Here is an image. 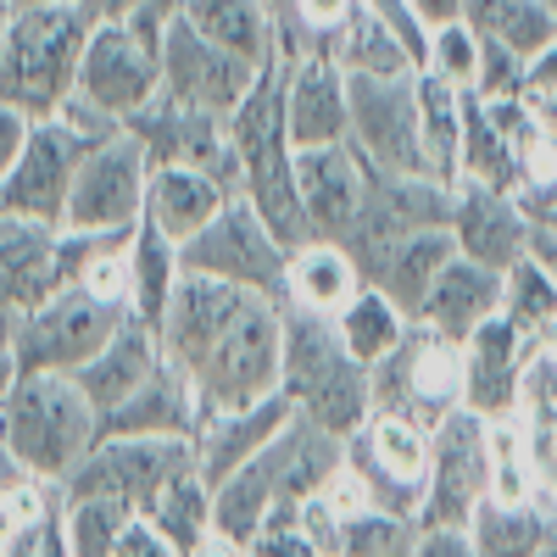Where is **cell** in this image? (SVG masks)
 Masks as SVG:
<instances>
[{
  "instance_id": "obj_15",
  "label": "cell",
  "mask_w": 557,
  "mask_h": 557,
  "mask_svg": "<svg viewBox=\"0 0 557 557\" xmlns=\"http://www.w3.org/2000/svg\"><path fill=\"white\" fill-rule=\"evenodd\" d=\"M146 190H151V157L128 128H117L112 139H101V146L84 157L62 228H78V235H117V228H134L146 218Z\"/></svg>"
},
{
  "instance_id": "obj_29",
  "label": "cell",
  "mask_w": 557,
  "mask_h": 557,
  "mask_svg": "<svg viewBox=\"0 0 557 557\" xmlns=\"http://www.w3.org/2000/svg\"><path fill=\"white\" fill-rule=\"evenodd\" d=\"M178 17L196 23L212 45H223V51L246 57L251 67H273L285 57L278 51V23H273L268 0H184Z\"/></svg>"
},
{
  "instance_id": "obj_39",
  "label": "cell",
  "mask_w": 557,
  "mask_h": 557,
  "mask_svg": "<svg viewBox=\"0 0 557 557\" xmlns=\"http://www.w3.org/2000/svg\"><path fill=\"white\" fill-rule=\"evenodd\" d=\"M273 23H278V51L285 57H323L341 34V23L351 17L357 0H268Z\"/></svg>"
},
{
  "instance_id": "obj_50",
  "label": "cell",
  "mask_w": 557,
  "mask_h": 557,
  "mask_svg": "<svg viewBox=\"0 0 557 557\" xmlns=\"http://www.w3.org/2000/svg\"><path fill=\"white\" fill-rule=\"evenodd\" d=\"M418 12H424V23L435 28V23H451V17H462L469 12V0H412Z\"/></svg>"
},
{
  "instance_id": "obj_9",
  "label": "cell",
  "mask_w": 557,
  "mask_h": 557,
  "mask_svg": "<svg viewBox=\"0 0 557 557\" xmlns=\"http://www.w3.org/2000/svg\"><path fill=\"white\" fill-rule=\"evenodd\" d=\"M451 196L446 184L435 178H418V173H380L368 178V201L351 223V235H346V251L357 257L362 278L374 285L380 268L412 240V235H424V228H441L451 223Z\"/></svg>"
},
{
  "instance_id": "obj_35",
  "label": "cell",
  "mask_w": 557,
  "mask_h": 557,
  "mask_svg": "<svg viewBox=\"0 0 557 557\" xmlns=\"http://www.w3.org/2000/svg\"><path fill=\"white\" fill-rule=\"evenodd\" d=\"M462 17H469L491 45H502V51H513L524 62L557 39V17L546 12V0H469Z\"/></svg>"
},
{
  "instance_id": "obj_33",
  "label": "cell",
  "mask_w": 557,
  "mask_h": 557,
  "mask_svg": "<svg viewBox=\"0 0 557 557\" xmlns=\"http://www.w3.org/2000/svg\"><path fill=\"white\" fill-rule=\"evenodd\" d=\"M335 335H341V346H346L362 368H374V362H385V357L401 346L407 318H401V307H396L380 285H362V290L335 312Z\"/></svg>"
},
{
  "instance_id": "obj_32",
  "label": "cell",
  "mask_w": 557,
  "mask_h": 557,
  "mask_svg": "<svg viewBox=\"0 0 557 557\" xmlns=\"http://www.w3.org/2000/svg\"><path fill=\"white\" fill-rule=\"evenodd\" d=\"M457 257V235H451V223H441V228H424V235H412L385 268H380V278L374 285L401 307V318L412 323L418 312H424V301H430V290H435V278L446 273V262Z\"/></svg>"
},
{
  "instance_id": "obj_46",
  "label": "cell",
  "mask_w": 557,
  "mask_h": 557,
  "mask_svg": "<svg viewBox=\"0 0 557 557\" xmlns=\"http://www.w3.org/2000/svg\"><path fill=\"white\" fill-rule=\"evenodd\" d=\"M524 101H530V107L557 101V39L546 45V51L530 57V67H524Z\"/></svg>"
},
{
  "instance_id": "obj_22",
  "label": "cell",
  "mask_w": 557,
  "mask_h": 557,
  "mask_svg": "<svg viewBox=\"0 0 557 557\" xmlns=\"http://www.w3.org/2000/svg\"><path fill=\"white\" fill-rule=\"evenodd\" d=\"M290 424H296V401L285 391H273V396H262L251 407L207 412L201 430H196V462H201L207 485H223L235 469H246V462L257 451H268Z\"/></svg>"
},
{
  "instance_id": "obj_53",
  "label": "cell",
  "mask_w": 557,
  "mask_h": 557,
  "mask_svg": "<svg viewBox=\"0 0 557 557\" xmlns=\"http://www.w3.org/2000/svg\"><path fill=\"white\" fill-rule=\"evenodd\" d=\"M39 557H73V552H67V535H62V507H57L51 530H45V546H39Z\"/></svg>"
},
{
  "instance_id": "obj_47",
  "label": "cell",
  "mask_w": 557,
  "mask_h": 557,
  "mask_svg": "<svg viewBox=\"0 0 557 557\" xmlns=\"http://www.w3.org/2000/svg\"><path fill=\"white\" fill-rule=\"evenodd\" d=\"M28 128H34V117H28V112H17V107L0 101V178H7V173H12V162L23 157Z\"/></svg>"
},
{
  "instance_id": "obj_41",
  "label": "cell",
  "mask_w": 557,
  "mask_h": 557,
  "mask_svg": "<svg viewBox=\"0 0 557 557\" xmlns=\"http://www.w3.org/2000/svg\"><path fill=\"white\" fill-rule=\"evenodd\" d=\"M412 541H418L412 519L385 513V507H362V513L341 519L335 557H396V552H412Z\"/></svg>"
},
{
  "instance_id": "obj_25",
  "label": "cell",
  "mask_w": 557,
  "mask_h": 557,
  "mask_svg": "<svg viewBox=\"0 0 557 557\" xmlns=\"http://www.w3.org/2000/svg\"><path fill=\"white\" fill-rule=\"evenodd\" d=\"M201 418H207V407H201L196 385L184 380L173 362H162L123 407L101 412V435H173V441H196Z\"/></svg>"
},
{
  "instance_id": "obj_18",
  "label": "cell",
  "mask_w": 557,
  "mask_h": 557,
  "mask_svg": "<svg viewBox=\"0 0 557 557\" xmlns=\"http://www.w3.org/2000/svg\"><path fill=\"white\" fill-rule=\"evenodd\" d=\"M535 357V335L519 330L507 312L485 318L480 330L462 341V368H469V407L480 418H519L524 407V368Z\"/></svg>"
},
{
  "instance_id": "obj_40",
  "label": "cell",
  "mask_w": 557,
  "mask_h": 557,
  "mask_svg": "<svg viewBox=\"0 0 557 557\" xmlns=\"http://www.w3.org/2000/svg\"><path fill=\"white\" fill-rule=\"evenodd\" d=\"M513 196L530 212L557 207V134L541 123V112H530L513 134Z\"/></svg>"
},
{
  "instance_id": "obj_1",
  "label": "cell",
  "mask_w": 557,
  "mask_h": 557,
  "mask_svg": "<svg viewBox=\"0 0 557 557\" xmlns=\"http://www.w3.org/2000/svg\"><path fill=\"white\" fill-rule=\"evenodd\" d=\"M157 330L168 362L196 385L207 412L251 407L285 380V301L278 296L184 273Z\"/></svg>"
},
{
  "instance_id": "obj_54",
  "label": "cell",
  "mask_w": 557,
  "mask_h": 557,
  "mask_svg": "<svg viewBox=\"0 0 557 557\" xmlns=\"http://www.w3.org/2000/svg\"><path fill=\"white\" fill-rule=\"evenodd\" d=\"M12 341H17V312L0 301V351H12Z\"/></svg>"
},
{
  "instance_id": "obj_23",
  "label": "cell",
  "mask_w": 557,
  "mask_h": 557,
  "mask_svg": "<svg viewBox=\"0 0 557 557\" xmlns=\"http://www.w3.org/2000/svg\"><path fill=\"white\" fill-rule=\"evenodd\" d=\"M57 290H67L62 228L39 223V218L0 212V301L23 318L39 301H51Z\"/></svg>"
},
{
  "instance_id": "obj_38",
  "label": "cell",
  "mask_w": 557,
  "mask_h": 557,
  "mask_svg": "<svg viewBox=\"0 0 557 557\" xmlns=\"http://www.w3.org/2000/svg\"><path fill=\"white\" fill-rule=\"evenodd\" d=\"M184 557H190L207 535H212V485H207V474H201V462L196 469H184L162 496H157V507L146 513Z\"/></svg>"
},
{
  "instance_id": "obj_36",
  "label": "cell",
  "mask_w": 557,
  "mask_h": 557,
  "mask_svg": "<svg viewBox=\"0 0 557 557\" xmlns=\"http://www.w3.org/2000/svg\"><path fill=\"white\" fill-rule=\"evenodd\" d=\"M330 62L341 73H418L401 51V39L380 23V12L368 7V0H357L351 17L341 23V34L330 45Z\"/></svg>"
},
{
  "instance_id": "obj_24",
  "label": "cell",
  "mask_w": 557,
  "mask_h": 557,
  "mask_svg": "<svg viewBox=\"0 0 557 557\" xmlns=\"http://www.w3.org/2000/svg\"><path fill=\"white\" fill-rule=\"evenodd\" d=\"M162 362H168V351H162V330H157L151 318L128 312V323H123V330L78 368L73 380L84 385V396L96 401L101 412H112V407H123L139 385H146Z\"/></svg>"
},
{
  "instance_id": "obj_16",
  "label": "cell",
  "mask_w": 557,
  "mask_h": 557,
  "mask_svg": "<svg viewBox=\"0 0 557 557\" xmlns=\"http://www.w3.org/2000/svg\"><path fill=\"white\" fill-rule=\"evenodd\" d=\"M89 151H96V139H84L73 123L34 117L23 157L12 162L7 178H0V212L39 218V223L62 228L67 223V201H73V178H78Z\"/></svg>"
},
{
  "instance_id": "obj_6",
  "label": "cell",
  "mask_w": 557,
  "mask_h": 557,
  "mask_svg": "<svg viewBox=\"0 0 557 557\" xmlns=\"http://www.w3.org/2000/svg\"><path fill=\"white\" fill-rule=\"evenodd\" d=\"M162 7H139L128 17H101L96 34L84 45V67H78V96L128 123L139 107L157 101L162 89V34H168Z\"/></svg>"
},
{
  "instance_id": "obj_28",
  "label": "cell",
  "mask_w": 557,
  "mask_h": 557,
  "mask_svg": "<svg viewBox=\"0 0 557 557\" xmlns=\"http://www.w3.org/2000/svg\"><path fill=\"white\" fill-rule=\"evenodd\" d=\"M362 285L368 278L341 240H307L290 251V268H285V307L335 318Z\"/></svg>"
},
{
  "instance_id": "obj_20",
  "label": "cell",
  "mask_w": 557,
  "mask_h": 557,
  "mask_svg": "<svg viewBox=\"0 0 557 557\" xmlns=\"http://www.w3.org/2000/svg\"><path fill=\"white\" fill-rule=\"evenodd\" d=\"M451 235L457 251L474 257L496 273L530 257V207L513 190H491V184H457L451 196Z\"/></svg>"
},
{
  "instance_id": "obj_30",
  "label": "cell",
  "mask_w": 557,
  "mask_h": 557,
  "mask_svg": "<svg viewBox=\"0 0 557 557\" xmlns=\"http://www.w3.org/2000/svg\"><path fill=\"white\" fill-rule=\"evenodd\" d=\"M462 96L469 89L446 84L441 73H418V128H424V162L430 178L457 190L462 184Z\"/></svg>"
},
{
  "instance_id": "obj_59",
  "label": "cell",
  "mask_w": 557,
  "mask_h": 557,
  "mask_svg": "<svg viewBox=\"0 0 557 557\" xmlns=\"http://www.w3.org/2000/svg\"><path fill=\"white\" fill-rule=\"evenodd\" d=\"M546 12H552V17H557V0H546Z\"/></svg>"
},
{
  "instance_id": "obj_42",
  "label": "cell",
  "mask_w": 557,
  "mask_h": 557,
  "mask_svg": "<svg viewBox=\"0 0 557 557\" xmlns=\"http://www.w3.org/2000/svg\"><path fill=\"white\" fill-rule=\"evenodd\" d=\"M430 73H441L446 84H457V89H474L480 84V67H485V39H480V28L469 23V17H451V23H435V34H430V62H424ZM418 67V73H424Z\"/></svg>"
},
{
  "instance_id": "obj_8",
  "label": "cell",
  "mask_w": 557,
  "mask_h": 557,
  "mask_svg": "<svg viewBox=\"0 0 557 557\" xmlns=\"http://www.w3.org/2000/svg\"><path fill=\"white\" fill-rule=\"evenodd\" d=\"M128 312H134L128 301L96 296L84 285L57 290L51 301H39L34 312L17 318V341H12L17 374H78L128 323Z\"/></svg>"
},
{
  "instance_id": "obj_4",
  "label": "cell",
  "mask_w": 557,
  "mask_h": 557,
  "mask_svg": "<svg viewBox=\"0 0 557 557\" xmlns=\"http://www.w3.org/2000/svg\"><path fill=\"white\" fill-rule=\"evenodd\" d=\"M228 146H235V157H240L246 201L262 212V223L290 251L307 246L312 223H307V207H301L296 146H290V128H285V57H278L273 67H262V78L251 84L240 112L228 117Z\"/></svg>"
},
{
  "instance_id": "obj_60",
  "label": "cell",
  "mask_w": 557,
  "mask_h": 557,
  "mask_svg": "<svg viewBox=\"0 0 557 557\" xmlns=\"http://www.w3.org/2000/svg\"><path fill=\"white\" fill-rule=\"evenodd\" d=\"M396 557H412V552H396Z\"/></svg>"
},
{
  "instance_id": "obj_45",
  "label": "cell",
  "mask_w": 557,
  "mask_h": 557,
  "mask_svg": "<svg viewBox=\"0 0 557 557\" xmlns=\"http://www.w3.org/2000/svg\"><path fill=\"white\" fill-rule=\"evenodd\" d=\"M112 557H184L151 519H134L128 530H123V541H117V552Z\"/></svg>"
},
{
  "instance_id": "obj_56",
  "label": "cell",
  "mask_w": 557,
  "mask_h": 557,
  "mask_svg": "<svg viewBox=\"0 0 557 557\" xmlns=\"http://www.w3.org/2000/svg\"><path fill=\"white\" fill-rule=\"evenodd\" d=\"M17 7H57V0H12V12H17Z\"/></svg>"
},
{
  "instance_id": "obj_51",
  "label": "cell",
  "mask_w": 557,
  "mask_h": 557,
  "mask_svg": "<svg viewBox=\"0 0 557 557\" xmlns=\"http://www.w3.org/2000/svg\"><path fill=\"white\" fill-rule=\"evenodd\" d=\"M190 557H246V546H240V541H228V535H218V530H212V535H207V541H201V546H196Z\"/></svg>"
},
{
  "instance_id": "obj_17",
  "label": "cell",
  "mask_w": 557,
  "mask_h": 557,
  "mask_svg": "<svg viewBox=\"0 0 557 557\" xmlns=\"http://www.w3.org/2000/svg\"><path fill=\"white\" fill-rule=\"evenodd\" d=\"M257 78H262V67H251L246 57L212 45L196 23H184V17L168 23V34H162V89L173 101L228 123L240 112V101L251 96Z\"/></svg>"
},
{
  "instance_id": "obj_10",
  "label": "cell",
  "mask_w": 557,
  "mask_h": 557,
  "mask_svg": "<svg viewBox=\"0 0 557 557\" xmlns=\"http://www.w3.org/2000/svg\"><path fill=\"white\" fill-rule=\"evenodd\" d=\"M196 469V441H173V435H101L89 446V457L67 474V496H117L128 502L139 519L157 507V496Z\"/></svg>"
},
{
  "instance_id": "obj_52",
  "label": "cell",
  "mask_w": 557,
  "mask_h": 557,
  "mask_svg": "<svg viewBox=\"0 0 557 557\" xmlns=\"http://www.w3.org/2000/svg\"><path fill=\"white\" fill-rule=\"evenodd\" d=\"M89 7H96V17H128L139 7H162V0H89Z\"/></svg>"
},
{
  "instance_id": "obj_31",
  "label": "cell",
  "mask_w": 557,
  "mask_h": 557,
  "mask_svg": "<svg viewBox=\"0 0 557 557\" xmlns=\"http://www.w3.org/2000/svg\"><path fill=\"white\" fill-rule=\"evenodd\" d=\"M469 535H474V552L480 557H535L557 535V507L485 496L480 513L469 519Z\"/></svg>"
},
{
  "instance_id": "obj_3",
  "label": "cell",
  "mask_w": 557,
  "mask_h": 557,
  "mask_svg": "<svg viewBox=\"0 0 557 557\" xmlns=\"http://www.w3.org/2000/svg\"><path fill=\"white\" fill-rule=\"evenodd\" d=\"M96 441L101 407L84 396L73 374H17L0 396V451L45 485H67Z\"/></svg>"
},
{
  "instance_id": "obj_11",
  "label": "cell",
  "mask_w": 557,
  "mask_h": 557,
  "mask_svg": "<svg viewBox=\"0 0 557 557\" xmlns=\"http://www.w3.org/2000/svg\"><path fill=\"white\" fill-rule=\"evenodd\" d=\"M491 496V418L457 407L441 430H430V485L418 507V530H469L480 502Z\"/></svg>"
},
{
  "instance_id": "obj_44",
  "label": "cell",
  "mask_w": 557,
  "mask_h": 557,
  "mask_svg": "<svg viewBox=\"0 0 557 557\" xmlns=\"http://www.w3.org/2000/svg\"><path fill=\"white\" fill-rule=\"evenodd\" d=\"M246 557H330V552L301 524V507H273L268 524L246 541Z\"/></svg>"
},
{
  "instance_id": "obj_7",
  "label": "cell",
  "mask_w": 557,
  "mask_h": 557,
  "mask_svg": "<svg viewBox=\"0 0 557 557\" xmlns=\"http://www.w3.org/2000/svg\"><path fill=\"white\" fill-rule=\"evenodd\" d=\"M457 407H469V368H462V341L407 323L401 346L374 362V412L412 418L424 430H441Z\"/></svg>"
},
{
  "instance_id": "obj_49",
  "label": "cell",
  "mask_w": 557,
  "mask_h": 557,
  "mask_svg": "<svg viewBox=\"0 0 557 557\" xmlns=\"http://www.w3.org/2000/svg\"><path fill=\"white\" fill-rule=\"evenodd\" d=\"M530 257L557 278V207L546 212H530Z\"/></svg>"
},
{
  "instance_id": "obj_12",
  "label": "cell",
  "mask_w": 557,
  "mask_h": 557,
  "mask_svg": "<svg viewBox=\"0 0 557 557\" xmlns=\"http://www.w3.org/2000/svg\"><path fill=\"white\" fill-rule=\"evenodd\" d=\"M184 273H207V278H228V285H246L262 296L285 301V268H290V246L262 223V212L235 196L190 246H178Z\"/></svg>"
},
{
  "instance_id": "obj_48",
  "label": "cell",
  "mask_w": 557,
  "mask_h": 557,
  "mask_svg": "<svg viewBox=\"0 0 557 557\" xmlns=\"http://www.w3.org/2000/svg\"><path fill=\"white\" fill-rule=\"evenodd\" d=\"M412 557H480L469 530H418Z\"/></svg>"
},
{
  "instance_id": "obj_37",
  "label": "cell",
  "mask_w": 557,
  "mask_h": 557,
  "mask_svg": "<svg viewBox=\"0 0 557 557\" xmlns=\"http://www.w3.org/2000/svg\"><path fill=\"white\" fill-rule=\"evenodd\" d=\"M139 513L117 496H67L62 491V535H67V552L73 557H112L123 530L134 524Z\"/></svg>"
},
{
  "instance_id": "obj_57",
  "label": "cell",
  "mask_w": 557,
  "mask_h": 557,
  "mask_svg": "<svg viewBox=\"0 0 557 557\" xmlns=\"http://www.w3.org/2000/svg\"><path fill=\"white\" fill-rule=\"evenodd\" d=\"M535 557H557V535H552V541H546V546H541Z\"/></svg>"
},
{
  "instance_id": "obj_19",
  "label": "cell",
  "mask_w": 557,
  "mask_h": 557,
  "mask_svg": "<svg viewBox=\"0 0 557 557\" xmlns=\"http://www.w3.org/2000/svg\"><path fill=\"white\" fill-rule=\"evenodd\" d=\"M368 178H374V162H368L351 139L346 146H312L296 151V184H301V207L312 223V240H341L351 235V223L368 201Z\"/></svg>"
},
{
  "instance_id": "obj_58",
  "label": "cell",
  "mask_w": 557,
  "mask_h": 557,
  "mask_svg": "<svg viewBox=\"0 0 557 557\" xmlns=\"http://www.w3.org/2000/svg\"><path fill=\"white\" fill-rule=\"evenodd\" d=\"M178 7H184V0H162V12H168V17H178Z\"/></svg>"
},
{
  "instance_id": "obj_26",
  "label": "cell",
  "mask_w": 557,
  "mask_h": 557,
  "mask_svg": "<svg viewBox=\"0 0 557 557\" xmlns=\"http://www.w3.org/2000/svg\"><path fill=\"white\" fill-rule=\"evenodd\" d=\"M502 290H507V273L474 262V257H451L446 273L435 278V290L424 301V312H418L412 323H430V330L451 335V341H469L485 318L502 312Z\"/></svg>"
},
{
  "instance_id": "obj_34",
  "label": "cell",
  "mask_w": 557,
  "mask_h": 557,
  "mask_svg": "<svg viewBox=\"0 0 557 557\" xmlns=\"http://www.w3.org/2000/svg\"><path fill=\"white\" fill-rule=\"evenodd\" d=\"M128 262H134V312L162 323L178 278H184V257H178V240H168L151 218L134 223V246H128Z\"/></svg>"
},
{
  "instance_id": "obj_13",
  "label": "cell",
  "mask_w": 557,
  "mask_h": 557,
  "mask_svg": "<svg viewBox=\"0 0 557 557\" xmlns=\"http://www.w3.org/2000/svg\"><path fill=\"white\" fill-rule=\"evenodd\" d=\"M351 89V146L380 173H418L424 162V128H418V73H346Z\"/></svg>"
},
{
  "instance_id": "obj_5",
  "label": "cell",
  "mask_w": 557,
  "mask_h": 557,
  "mask_svg": "<svg viewBox=\"0 0 557 557\" xmlns=\"http://www.w3.org/2000/svg\"><path fill=\"white\" fill-rule=\"evenodd\" d=\"M278 391L296 401V418L346 441L374 412V368H362L341 346L335 318L285 307V380H278Z\"/></svg>"
},
{
  "instance_id": "obj_2",
  "label": "cell",
  "mask_w": 557,
  "mask_h": 557,
  "mask_svg": "<svg viewBox=\"0 0 557 557\" xmlns=\"http://www.w3.org/2000/svg\"><path fill=\"white\" fill-rule=\"evenodd\" d=\"M89 0H57V7H17L0 28V101L28 117H57L78 89L84 45L96 34Z\"/></svg>"
},
{
  "instance_id": "obj_43",
  "label": "cell",
  "mask_w": 557,
  "mask_h": 557,
  "mask_svg": "<svg viewBox=\"0 0 557 557\" xmlns=\"http://www.w3.org/2000/svg\"><path fill=\"white\" fill-rule=\"evenodd\" d=\"M502 312L519 323V330H530V335H541L546 323L557 318V278L535 262V257H524V262H513L507 268V290H502Z\"/></svg>"
},
{
  "instance_id": "obj_14",
  "label": "cell",
  "mask_w": 557,
  "mask_h": 557,
  "mask_svg": "<svg viewBox=\"0 0 557 557\" xmlns=\"http://www.w3.org/2000/svg\"><path fill=\"white\" fill-rule=\"evenodd\" d=\"M346 462L357 469V480L368 485L374 507L418 524L424 485H430V430L424 424L396 418V412H368L362 430L346 435Z\"/></svg>"
},
{
  "instance_id": "obj_27",
  "label": "cell",
  "mask_w": 557,
  "mask_h": 557,
  "mask_svg": "<svg viewBox=\"0 0 557 557\" xmlns=\"http://www.w3.org/2000/svg\"><path fill=\"white\" fill-rule=\"evenodd\" d=\"M228 201H235V196H228L207 168H190V162H162V168H151L146 218L162 228L168 240H178V246H190Z\"/></svg>"
},
{
  "instance_id": "obj_21",
  "label": "cell",
  "mask_w": 557,
  "mask_h": 557,
  "mask_svg": "<svg viewBox=\"0 0 557 557\" xmlns=\"http://www.w3.org/2000/svg\"><path fill=\"white\" fill-rule=\"evenodd\" d=\"M285 128L296 151L346 146L351 139V89L335 62L285 57Z\"/></svg>"
},
{
  "instance_id": "obj_55",
  "label": "cell",
  "mask_w": 557,
  "mask_h": 557,
  "mask_svg": "<svg viewBox=\"0 0 557 557\" xmlns=\"http://www.w3.org/2000/svg\"><path fill=\"white\" fill-rule=\"evenodd\" d=\"M12 380H17V357H12V351H0V396L12 391Z\"/></svg>"
}]
</instances>
